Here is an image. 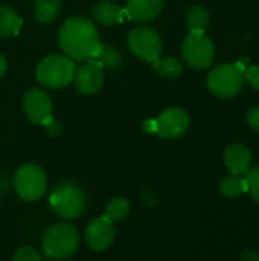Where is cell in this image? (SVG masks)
<instances>
[{
	"mask_svg": "<svg viewBox=\"0 0 259 261\" xmlns=\"http://www.w3.org/2000/svg\"><path fill=\"white\" fill-rule=\"evenodd\" d=\"M246 118H247L249 125H250L253 130L259 132V107H252V109H249Z\"/></svg>",
	"mask_w": 259,
	"mask_h": 261,
	"instance_id": "cell-27",
	"label": "cell"
},
{
	"mask_svg": "<svg viewBox=\"0 0 259 261\" xmlns=\"http://www.w3.org/2000/svg\"><path fill=\"white\" fill-rule=\"evenodd\" d=\"M182 55L192 69H206L215 60V44L205 32H189L182 43Z\"/></svg>",
	"mask_w": 259,
	"mask_h": 261,
	"instance_id": "cell-8",
	"label": "cell"
},
{
	"mask_svg": "<svg viewBox=\"0 0 259 261\" xmlns=\"http://www.w3.org/2000/svg\"><path fill=\"white\" fill-rule=\"evenodd\" d=\"M191 125L189 115L180 107H169L163 110L156 119L147 121L143 124L145 132L157 133L163 139H179L182 138Z\"/></svg>",
	"mask_w": 259,
	"mask_h": 261,
	"instance_id": "cell-6",
	"label": "cell"
},
{
	"mask_svg": "<svg viewBox=\"0 0 259 261\" xmlns=\"http://www.w3.org/2000/svg\"><path fill=\"white\" fill-rule=\"evenodd\" d=\"M75 70V61L70 57L66 54H55L44 57L38 63L35 69V78L47 89H63L73 81Z\"/></svg>",
	"mask_w": 259,
	"mask_h": 261,
	"instance_id": "cell-3",
	"label": "cell"
},
{
	"mask_svg": "<svg viewBox=\"0 0 259 261\" xmlns=\"http://www.w3.org/2000/svg\"><path fill=\"white\" fill-rule=\"evenodd\" d=\"M12 258L15 261H40L41 255L32 246H23V248L17 249V252L14 254Z\"/></svg>",
	"mask_w": 259,
	"mask_h": 261,
	"instance_id": "cell-24",
	"label": "cell"
},
{
	"mask_svg": "<svg viewBox=\"0 0 259 261\" xmlns=\"http://www.w3.org/2000/svg\"><path fill=\"white\" fill-rule=\"evenodd\" d=\"M43 127L46 128V132H47L50 136H60V135L64 132L63 124H61V122H58V121H55L53 118H52V119H49L47 122H44V124H43Z\"/></svg>",
	"mask_w": 259,
	"mask_h": 261,
	"instance_id": "cell-26",
	"label": "cell"
},
{
	"mask_svg": "<svg viewBox=\"0 0 259 261\" xmlns=\"http://www.w3.org/2000/svg\"><path fill=\"white\" fill-rule=\"evenodd\" d=\"M21 24L23 21L17 11H14L9 6L0 5V37L2 38L17 35L21 29Z\"/></svg>",
	"mask_w": 259,
	"mask_h": 261,
	"instance_id": "cell-17",
	"label": "cell"
},
{
	"mask_svg": "<svg viewBox=\"0 0 259 261\" xmlns=\"http://www.w3.org/2000/svg\"><path fill=\"white\" fill-rule=\"evenodd\" d=\"M14 188L20 199L35 202L47 190V176L37 164H23L14 174Z\"/></svg>",
	"mask_w": 259,
	"mask_h": 261,
	"instance_id": "cell-5",
	"label": "cell"
},
{
	"mask_svg": "<svg viewBox=\"0 0 259 261\" xmlns=\"http://www.w3.org/2000/svg\"><path fill=\"white\" fill-rule=\"evenodd\" d=\"M185 20L191 32H205V29L209 26L211 15L209 11L203 6H191L186 11Z\"/></svg>",
	"mask_w": 259,
	"mask_h": 261,
	"instance_id": "cell-19",
	"label": "cell"
},
{
	"mask_svg": "<svg viewBox=\"0 0 259 261\" xmlns=\"http://www.w3.org/2000/svg\"><path fill=\"white\" fill-rule=\"evenodd\" d=\"M243 258H244V260H252V258H253V260H259V255H256L253 251H246V252L243 254Z\"/></svg>",
	"mask_w": 259,
	"mask_h": 261,
	"instance_id": "cell-29",
	"label": "cell"
},
{
	"mask_svg": "<svg viewBox=\"0 0 259 261\" xmlns=\"http://www.w3.org/2000/svg\"><path fill=\"white\" fill-rule=\"evenodd\" d=\"M220 191L224 197H229V199L238 197L247 191L246 179H243L241 176H235V174L227 176L220 182Z\"/></svg>",
	"mask_w": 259,
	"mask_h": 261,
	"instance_id": "cell-21",
	"label": "cell"
},
{
	"mask_svg": "<svg viewBox=\"0 0 259 261\" xmlns=\"http://www.w3.org/2000/svg\"><path fill=\"white\" fill-rule=\"evenodd\" d=\"M128 47L137 58L151 63L159 58L163 49V41L156 29L139 26L128 34Z\"/></svg>",
	"mask_w": 259,
	"mask_h": 261,
	"instance_id": "cell-9",
	"label": "cell"
},
{
	"mask_svg": "<svg viewBox=\"0 0 259 261\" xmlns=\"http://www.w3.org/2000/svg\"><path fill=\"white\" fill-rule=\"evenodd\" d=\"M61 0H35L34 17L43 24H52L61 12Z\"/></svg>",
	"mask_w": 259,
	"mask_h": 261,
	"instance_id": "cell-16",
	"label": "cell"
},
{
	"mask_svg": "<svg viewBox=\"0 0 259 261\" xmlns=\"http://www.w3.org/2000/svg\"><path fill=\"white\" fill-rule=\"evenodd\" d=\"M154 69L156 72L166 80H176L183 72V64L176 57H163L154 60Z\"/></svg>",
	"mask_w": 259,
	"mask_h": 261,
	"instance_id": "cell-20",
	"label": "cell"
},
{
	"mask_svg": "<svg viewBox=\"0 0 259 261\" xmlns=\"http://www.w3.org/2000/svg\"><path fill=\"white\" fill-rule=\"evenodd\" d=\"M163 9V0H127L125 15L137 23L154 20Z\"/></svg>",
	"mask_w": 259,
	"mask_h": 261,
	"instance_id": "cell-13",
	"label": "cell"
},
{
	"mask_svg": "<svg viewBox=\"0 0 259 261\" xmlns=\"http://www.w3.org/2000/svg\"><path fill=\"white\" fill-rule=\"evenodd\" d=\"M49 205L58 217L64 220H75L84 214L87 197L78 184L63 182L53 188L49 197Z\"/></svg>",
	"mask_w": 259,
	"mask_h": 261,
	"instance_id": "cell-2",
	"label": "cell"
},
{
	"mask_svg": "<svg viewBox=\"0 0 259 261\" xmlns=\"http://www.w3.org/2000/svg\"><path fill=\"white\" fill-rule=\"evenodd\" d=\"M23 110L26 118L32 124L43 125L49 119L53 118V104L46 90L41 89H29L23 96Z\"/></svg>",
	"mask_w": 259,
	"mask_h": 261,
	"instance_id": "cell-10",
	"label": "cell"
},
{
	"mask_svg": "<svg viewBox=\"0 0 259 261\" xmlns=\"http://www.w3.org/2000/svg\"><path fill=\"white\" fill-rule=\"evenodd\" d=\"M58 44L61 50L73 61H85L95 55L101 40L92 20L82 15H73L61 24L58 32Z\"/></svg>",
	"mask_w": 259,
	"mask_h": 261,
	"instance_id": "cell-1",
	"label": "cell"
},
{
	"mask_svg": "<svg viewBox=\"0 0 259 261\" xmlns=\"http://www.w3.org/2000/svg\"><path fill=\"white\" fill-rule=\"evenodd\" d=\"M92 60L98 61L107 70H116L122 64V54L118 47L108 44H99L98 50L92 57Z\"/></svg>",
	"mask_w": 259,
	"mask_h": 261,
	"instance_id": "cell-18",
	"label": "cell"
},
{
	"mask_svg": "<svg viewBox=\"0 0 259 261\" xmlns=\"http://www.w3.org/2000/svg\"><path fill=\"white\" fill-rule=\"evenodd\" d=\"M124 14H125V11L116 2H111V0H101L92 9V15L95 18V21L102 26H111V24L122 23Z\"/></svg>",
	"mask_w": 259,
	"mask_h": 261,
	"instance_id": "cell-15",
	"label": "cell"
},
{
	"mask_svg": "<svg viewBox=\"0 0 259 261\" xmlns=\"http://www.w3.org/2000/svg\"><path fill=\"white\" fill-rule=\"evenodd\" d=\"M105 78V69L95 60H87L82 66L75 70V86L79 93L93 95L101 90Z\"/></svg>",
	"mask_w": 259,
	"mask_h": 261,
	"instance_id": "cell-12",
	"label": "cell"
},
{
	"mask_svg": "<svg viewBox=\"0 0 259 261\" xmlns=\"http://www.w3.org/2000/svg\"><path fill=\"white\" fill-rule=\"evenodd\" d=\"M84 237L87 246L93 252H104L113 245L116 239V228L108 217H96L87 225Z\"/></svg>",
	"mask_w": 259,
	"mask_h": 261,
	"instance_id": "cell-11",
	"label": "cell"
},
{
	"mask_svg": "<svg viewBox=\"0 0 259 261\" xmlns=\"http://www.w3.org/2000/svg\"><path fill=\"white\" fill-rule=\"evenodd\" d=\"M130 214V203L125 197H114L105 206V217L111 222H121Z\"/></svg>",
	"mask_w": 259,
	"mask_h": 261,
	"instance_id": "cell-22",
	"label": "cell"
},
{
	"mask_svg": "<svg viewBox=\"0 0 259 261\" xmlns=\"http://www.w3.org/2000/svg\"><path fill=\"white\" fill-rule=\"evenodd\" d=\"M41 248L47 258H70L79 249V234L73 225L56 223L46 231Z\"/></svg>",
	"mask_w": 259,
	"mask_h": 261,
	"instance_id": "cell-4",
	"label": "cell"
},
{
	"mask_svg": "<svg viewBox=\"0 0 259 261\" xmlns=\"http://www.w3.org/2000/svg\"><path fill=\"white\" fill-rule=\"evenodd\" d=\"M244 179L247 185V193L256 203H259V167L250 168L244 174Z\"/></svg>",
	"mask_w": 259,
	"mask_h": 261,
	"instance_id": "cell-23",
	"label": "cell"
},
{
	"mask_svg": "<svg viewBox=\"0 0 259 261\" xmlns=\"http://www.w3.org/2000/svg\"><path fill=\"white\" fill-rule=\"evenodd\" d=\"M6 70H8V63H6V58H5V57L0 54V80L5 76Z\"/></svg>",
	"mask_w": 259,
	"mask_h": 261,
	"instance_id": "cell-28",
	"label": "cell"
},
{
	"mask_svg": "<svg viewBox=\"0 0 259 261\" xmlns=\"http://www.w3.org/2000/svg\"><path fill=\"white\" fill-rule=\"evenodd\" d=\"M244 72L237 64H220L208 75V89L218 98H232L244 86Z\"/></svg>",
	"mask_w": 259,
	"mask_h": 261,
	"instance_id": "cell-7",
	"label": "cell"
},
{
	"mask_svg": "<svg viewBox=\"0 0 259 261\" xmlns=\"http://www.w3.org/2000/svg\"><path fill=\"white\" fill-rule=\"evenodd\" d=\"M244 78L255 90L259 92V64H255V66L249 64V67L244 72Z\"/></svg>",
	"mask_w": 259,
	"mask_h": 261,
	"instance_id": "cell-25",
	"label": "cell"
},
{
	"mask_svg": "<svg viewBox=\"0 0 259 261\" xmlns=\"http://www.w3.org/2000/svg\"><path fill=\"white\" fill-rule=\"evenodd\" d=\"M224 164L235 176H244L252 168V153L243 144H232L224 151Z\"/></svg>",
	"mask_w": 259,
	"mask_h": 261,
	"instance_id": "cell-14",
	"label": "cell"
}]
</instances>
